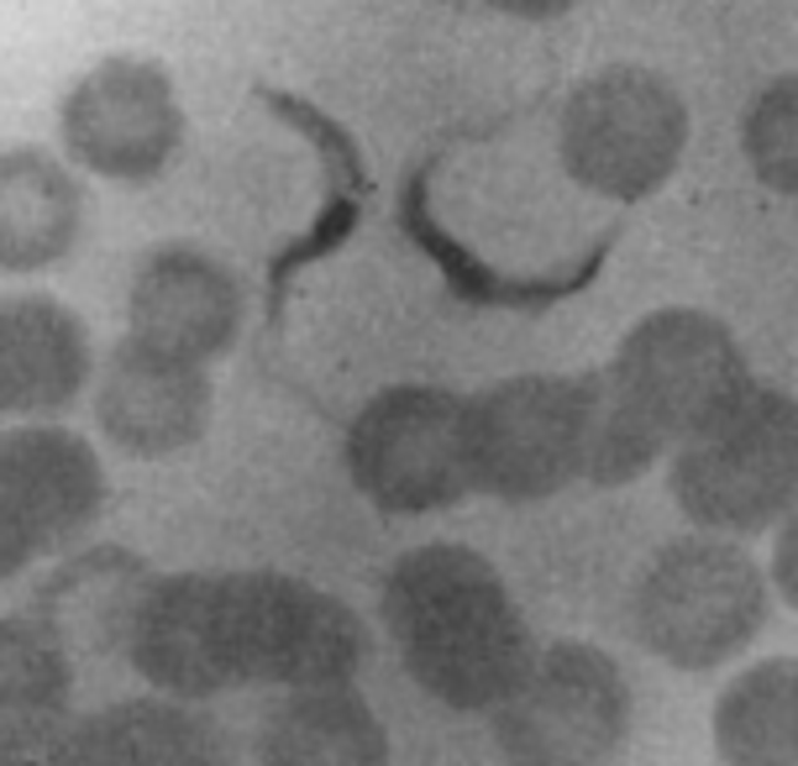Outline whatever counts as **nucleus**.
<instances>
[{"label": "nucleus", "instance_id": "nucleus-7", "mask_svg": "<svg viewBox=\"0 0 798 766\" xmlns=\"http://www.w3.org/2000/svg\"><path fill=\"white\" fill-rule=\"evenodd\" d=\"M473 488L499 504H541L588 483L599 441V373H509L468 394Z\"/></svg>", "mask_w": 798, "mask_h": 766}, {"label": "nucleus", "instance_id": "nucleus-1", "mask_svg": "<svg viewBox=\"0 0 798 766\" xmlns=\"http://www.w3.org/2000/svg\"><path fill=\"white\" fill-rule=\"evenodd\" d=\"M126 662L169 698L232 688H326L352 683L368 624L321 583L273 567L147 577L122 635Z\"/></svg>", "mask_w": 798, "mask_h": 766}, {"label": "nucleus", "instance_id": "nucleus-4", "mask_svg": "<svg viewBox=\"0 0 798 766\" xmlns=\"http://www.w3.org/2000/svg\"><path fill=\"white\" fill-rule=\"evenodd\" d=\"M773 583L741 541L677 536L630 588L636 646L673 672H715L746 656L767 630Z\"/></svg>", "mask_w": 798, "mask_h": 766}, {"label": "nucleus", "instance_id": "nucleus-11", "mask_svg": "<svg viewBox=\"0 0 798 766\" xmlns=\"http://www.w3.org/2000/svg\"><path fill=\"white\" fill-rule=\"evenodd\" d=\"M58 132L74 164L100 179L143 184L173 164L184 143V105L173 95L169 69L147 58H100L69 85Z\"/></svg>", "mask_w": 798, "mask_h": 766}, {"label": "nucleus", "instance_id": "nucleus-12", "mask_svg": "<svg viewBox=\"0 0 798 766\" xmlns=\"http://www.w3.org/2000/svg\"><path fill=\"white\" fill-rule=\"evenodd\" d=\"M243 284L194 241H158L126 279V336L173 358L216 362L243 331Z\"/></svg>", "mask_w": 798, "mask_h": 766}, {"label": "nucleus", "instance_id": "nucleus-16", "mask_svg": "<svg viewBox=\"0 0 798 766\" xmlns=\"http://www.w3.org/2000/svg\"><path fill=\"white\" fill-rule=\"evenodd\" d=\"M258 766H389V730L352 683L294 688L268 709Z\"/></svg>", "mask_w": 798, "mask_h": 766}, {"label": "nucleus", "instance_id": "nucleus-9", "mask_svg": "<svg viewBox=\"0 0 798 766\" xmlns=\"http://www.w3.org/2000/svg\"><path fill=\"white\" fill-rule=\"evenodd\" d=\"M630 683L594 641L536 646L515 694L488 714L505 766H609L630 735Z\"/></svg>", "mask_w": 798, "mask_h": 766}, {"label": "nucleus", "instance_id": "nucleus-20", "mask_svg": "<svg viewBox=\"0 0 798 766\" xmlns=\"http://www.w3.org/2000/svg\"><path fill=\"white\" fill-rule=\"evenodd\" d=\"M741 158L751 179L798 200V69L762 79L741 105Z\"/></svg>", "mask_w": 798, "mask_h": 766}, {"label": "nucleus", "instance_id": "nucleus-23", "mask_svg": "<svg viewBox=\"0 0 798 766\" xmlns=\"http://www.w3.org/2000/svg\"><path fill=\"white\" fill-rule=\"evenodd\" d=\"M488 11H509V16H562V11H573L578 0H479Z\"/></svg>", "mask_w": 798, "mask_h": 766}, {"label": "nucleus", "instance_id": "nucleus-6", "mask_svg": "<svg viewBox=\"0 0 798 766\" xmlns=\"http://www.w3.org/2000/svg\"><path fill=\"white\" fill-rule=\"evenodd\" d=\"M667 494L704 536L746 541L777 530L798 509V399L751 383L726 415L673 447Z\"/></svg>", "mask_w": 798, "mask_h": 766}, {"label": "nucleus", "instance_id": "nucleus-17", "mask_svg": "<svg viewBox=\"0 0 798 766\" xmlns=\"http://www.w3.org/2000/svg\"><path fill=\"white\" fill-rule=\"evenodd\" d=\"M720 766H798V656L735 672L709 714Z\"/></svg>", "mask_w": 798, "mask_h": 766}, {"label": "nucleus", "instance_id": "nucleus-15", "mask_svg": "<svg viewBox=\"0 0 798 766\" xmlns=\"http://www.w3.org/2000/svg\"><path fill=\"white\" fill-rule=\"evenodd\" d=\"M85 232V190L48 147H0V273L69 258Z\"/></svg>", "mask_w": 798, "mask_h": 766}, {"label": "nucleus", "instance_id": "nucleus-13", "mask_svg": "<svg viewBox=\"0 0 798 766\" xmlns=\"http://www.w3.org/2000/svg\"><path fill=\"white\" fill-rule=\"evenodd\" d=\"M216 388L205 362L173 358L164 347H147L122 336L95 379V420L105 441L126 457H173L211 431Z\"/></svg>", "mask_w": 798, "mask_h": 766}, {"label": "nucleus", "instance_id": "nucleus-10", "mask_svg": "<svg viewBox=\"0 0 798 766\" xmlns=\"http://www.w3.org/2000/svg\"><path fill=\"white\" fill-rule=\"evenodd\" d=\"M105 504V468L69 426L22 420L0 431V577L69 547Z\"/></svg>", "mask_w": 798, "mask_h": 766}, {"label": "nucleus", "instance_id": "nucleus-5", "mask_svg": "<svg viewBox=\"0 0 798 766\" xmlns=\"http://www.w3.org/2000/svg\"><path fill=\"white\" fill-rule=\"evenodd\" d=\"M694 137L688 100L652 64H599L557 111V164L605 205H641L683 168Z\"/></svg>", "mask_w": 798, "mask_h": 766}, {"label": "nucleus", "instance_id": "nucleus-2", "mask_svg": "<svg viewBox=\"0 0 798 766\" xmlns=\"http://www.w3.org/2000/svg\"><path fill=\"white\" fill-rule=\"evenodd\" d=\"M379 620L411 683L452 714H494L536 656L509 583L462 541L400 551L379 583Z\"/></svg>", "mask_w": 798, "mask_h": 766}, {"label": "nucleus", "instance_id": "nucleus-3", "mask_svg": "<svg viewBox=\"0 0 798 766\" xmlns=\"http://www.w3.org/2000/svg\"><path fill=\"white\" fill-rule=\"evenodd\" d=\"M746 352L715 311L662 305L630 320L599 368V441L588 483H636L751 388Z\"/></svg>", "mask_w": 798, "mask_h": 766}, {"label": "nucleus", "instance_id": "nucleus-21", "mask_svg": "<svg viewBox=\"0 0 798 766\" xmlns=\"http://www.w3.org/2000/svg\"><path fill=\"white\" fill-rule=\"evenodd\" d=\"M0 766H85L79 719L53 714V719H32V724L0 730Z\"/></svg>", "mask_w": 798, "mask_h": 766}, {"label": "nucleus", "instance_id": "nucleus-19", "mask_svg": "<svg viewBox=\"0 0 798 766\" xmlns=\"http://www.w3.org/2000/svg\"><path fill=\"white\" fill-rule=\"evenodd\" d=\"M74 667L43 620H0V730L69 714Z\"/></svg>", "mask_w": 798, "mask_h": 766}, {"label": "nucleus", "instance_id": "nucleus-18", "mask_svg": "<svg viewBox=\"0 0 798 766\" xmlns=\"http://www.w3.org/2000/svg\"><path fill=\"white\" fill-rule=\"evenodd\" d=\"M85 766H221L205 719L173 698H126L79 719Z\"/></svg>", "mask_w": 798, "mask_h": 766}, {"label": "nucleus", "instance_id": "nucleus-22", "mask_svg": "<svg viewBox=\"0 0 798 766\" xmlns=\"http://www.w3.org/2000/svg\"><path fill=\"white\" fill-rule=\"evenodd\" d=\"M767 583L777 588V599L798 615V509L773 530V562H767Z\"/></svg>", "mask_w": 798, "mask_h": 766}, {"label": "nucleus", "instance_id": "nucleus-8", "mask_svg": "<svg viewBox=\"0 0 798 766\" xmlns=\"http://www.w3.org/2000/svg\"><path fill=\"white\" fill-rule=\"evenodd\" d=\"M341 462L352 488L384 515H436L473 499L468 394L441 383H384L352 415Z\"/></svg>", "mask_w": 798, "mask_h": 766}, {"label": "nucleus", "instance_id": "nucleus-14", "mask_svg": "<svg viewBox=\"0 0 798 766\" xmlns=\"http://www.w3.org/2000/svg\"><path fill=\"white\" fill-rule=\"evenodd\" d=\"M90 331L53 294H0V420H43L90 383Z\"/></svg>", "mask_w": 798, "mask_h": 766}]
</instances>
